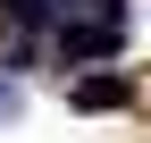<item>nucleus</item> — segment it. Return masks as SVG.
I'll return each mask as SVG.
<instances>
[{"label": "nucleus", "mask_w": 151, "mask_h": 143, "mask_svg": "<svg viewBox=\"0 0 151 143\" xmlns=\"http://www.w3.org/2000/svg\"><path fill=\"white\" fill-rule=\"evenodd\" d=\"M67 110H84V118L134 110V76H126V67H92V76H76V84H67Z\"/></svg>", "instance_id": "obj_1"}, {"label": "nucleus", "mask_w": 151, "mask_h": 143, "mask_svg": "<svg viewBox=\"0 0 151 143\" xmlns=\"http://www.w3.org/2000/svg\"><path fill=\"white\" fill-rule=\"evenodd\" d=\"M59 59H118V25H76V17H59Z\"/></svg>", "instance_id": "obj_2"}, {"label": "nucleus", "mask_w": 151, "mask_h": 143, "mask_svg": "<svg viewBox=\"0 0 151 143\" xmlns=\"http://www.w3.org/2000/svg\"><path fill=\"white\" fill-rule=\"evenodd\" d=\"M9 25H50V0H0Z\"/></svg>", "instance_id": "obj_3"}, {"label": "nucleus", "mask_w": 151, "mask_h": 143, "mask_svg": "<svg viewBox=\"0 0 151 143\" xmlns=\"http://www.w3.org/2000/svg\"><path fill=\"white\" fill-rule=\"evenodd\" d=\"M92 9H101V25H118V9H126V0H92Z\"/></svg>", "instance_id": "obj_4"}]
</instances>
